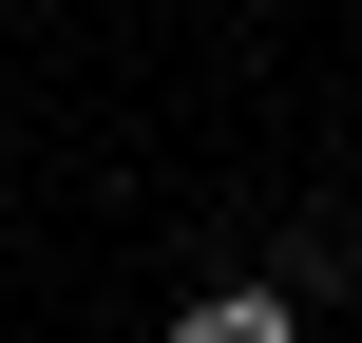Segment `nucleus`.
<instances>
[{
	"label": "nucleus",
	"instance_id": "f257e3e1",
	"mask_svg": "<svg viewBox=\"0 0 362 343\" xmlns=\"http://www.w3.org/2000/svg\"><path fill=\"white\" fill-rule=\"evenodd\" d=\"M172 343H305L286 286H210V306H172Z\"/></svg>",
	"mask_w": 362,
	"mask_h": 343
}]
</instances>
